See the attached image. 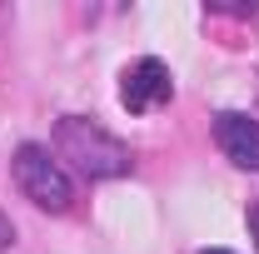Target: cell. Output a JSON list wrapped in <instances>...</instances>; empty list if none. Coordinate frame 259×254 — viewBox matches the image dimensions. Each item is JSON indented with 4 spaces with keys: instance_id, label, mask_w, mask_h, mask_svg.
Segmentation results:
<instances>
[{
    "instance_id": "1",
    "label": "cell",
    "mask_w": 259,
    "mask_h": 254,
    "mask_svg": "<svg viewBox=\"0 0 259 254\" xmlns=\"http://www.w3.org/2000/svg\"><path fill=\"white\" fill-rule=\"evenodd\" d=\"M55 150L85 180H115L130 170V145H120L110 130H100L95 120H80V115H65L55 125Z\"/></svg>"
},
{
    "instance_id": "6",
    "label": "cell",
    "mask_w": 259,
    "mask_h": 254,
    "mask_svg": "<svg viewBox=\"0 0 259 254\" xmlns=\"http://www.w3.org/2000/svg\"><path fill=\"white\" fill-rule=\"evenodd\" d=\"M249 229H254V239H259V204L249 209Z\"/></svg>"
},
{
    "instance_id": "3",
    "label": "cell",
    "mask_w": 259,
    "mask_h": 254,
    "mask_svg": "<svg viewBox=\"0 0 259 254\" xmlns=\"http://www.w3.org/2000/svg\"><path fill=\"white\" fill-rule=\"evenodd\" d=\"M175 95V80H169V65L155 60V55H145V60H135L125 70V85H120V105H125L130 115H145V110H160L169 105Z\"/></svg>"
},
{
    "instance_id": "5",
    "label": "cell",
    "mask_w": 259,
    "mask_h": 254,
    "mask_svg": "<svg viewBox=\"0 0 259 254\" xmlns=\"http://www.w3.org/2000/svg\"><path fill=\"white\" fill-rule=\"evenodd\" d=\"M10 244H15V224L0 215V249H10Z\"/></svg>"
},
{
    "instance_id": "4",
    "label": "cell",
    "mask_w": 259,
    "mask_h": 254,
    "mask_svg": "<svg viewBox=\"0 0 259 254\" xmlns=\"http://www.w3.org/2000/svg\"><path fill=\"white\" fill-rule=\"evenodd\" d=\"M214 140H220V150L229 155V164L259 170V120L239 115V110H225L214 120Z\"/></svg>"
},
{
    "instance_id": "2",
    "label": "cell",
    "mask_w": 259,
    "mask_h": 254,
    "mask_svg": "<svg viewBox=\"0 0 259 254\" xmlns=\"http://www.w3.org/2000/svg\"><path fill=\"white\" fill-rule=\"evenodd\" d=\"M15 185L25 190V199H35L40 209H50V215H65L70 204H75V185H70V175H65V164L45 145H20L15 150Z\"/></svg>"
},
{
    "instance_id": "7",
    "label": "cell",
    "mask_w": 259,
    "mask_h": 254,
    "mask_svg": "<svg viewBox=\"0 0 259 254\" xmlns=\"http://www.w3.org/2000/svg\"><path fill=\"white\" fill-rule=\"evenodd\" d=\"M204 254H234V249H204Z\"/></svg>"
}]
</instances>
